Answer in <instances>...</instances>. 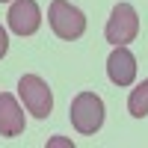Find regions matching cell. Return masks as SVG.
I'll use <instances>...</instances> for the list:
<instances>
[{
	"label": "cell",
	"mask_w": 148,
	"mask_h": 148,
	"mask_svg": "<svg viewBox=\"0 0 148 148\" xmlns=\"http://www.w3.org/2000/svg\"><path fill=\"white\" fill-rule=\"evenodd\" d=\"M68 116H71V125L77 133H83V136L98 133L104 125V101L95 92H80L68 107Z\"/></svg>",
	"instance_id": "1"
},
{
	"label": "cell",
	"mask_w": 148,
	"mask_h": 148,
	"mask_svg": "<svg viewBox=\"0 0 148 148\" xmlns=\"http://www.w3.org/2000/svg\"><path fill=\"white\" fill-rule=\"evenodd\" d=\"M47 21H51V30L59 39H80L86 33V15L71 6L68 0H51V9H47Z\"/></svg>",
	"instance_id": "2"
},
{
	"label": "cell",
	"mask_w": 148,
	"mask_h": 148,
	"mask_svg": "<svg viewBox=\"0 0 148 148\" xmlns=\"http://www.w3.org/2000/svg\"><path fill=\"white\" fill-rule=\"evenodd\" d=\"M18 95L24 107H27V113H33L36 119H47L53 110V92L51 86H47L39 74H24L18 80Z\"/></svg>",
	"instance_id": "3"
},
{
	"label": "cell",
	"mask_w": 148,
	"mask_h": 148,
	"mask_svg": "<svg viewBox=\"0 0 148 148\" xmlns=\"http://www.w3.org/2000/svg\"><path fill=\"white\" fill-rule=\"evenodd\" d=\"M139 33V18H136V9L130 3H116L113 12H110V21L104 27V36L110 45H130Z\"/></svg>",
	"instance_id": "4"
},
{
	"label": "cell",
	"mask_w": 148,
	"mask_h": 148,
	"mask_svg": "<svg viewBox=\"0 0 148 148\" xmlns=\"http://www.w3.org/2000/svg\"><path fill=\"white\" fill-rule=\"evenodd\" d=\"M6 18H9V30L15 36H33L42 27V9L36 0H12Z\"/></svg>",
	"instance_id": "5"
},
{
	"label": "cell",
	"mask_w": 148,
	"mask_h": 148,
	"mask_svg": "<svg viewBox=\"0 0 148 148\" xmlns=\"http://www.w3.org/2000/svg\"><path fill=\"white\" fill-rule=\"evenodd\" d=\"M107 77L116 86H130L136 80V56L127 51V45H116L107 59Z\"/></svg>",
	"instance_id": "6"
},
{
	"label": "cell",
	"mask_w": 148,
	"mask_h": 148,
	"mask_svg": "<svg viewBox=\"0 0 148 148\" xmlns=\"http://www.w3.org/2000/svg\"><path fill=\"white\" fill-rule=\"evenodd\" d=\"M24 127H27V119H24V110L18 107L15 95L0 92V136L15 139L24 133Z\"/></svg>",
	"instance_id": "7"
},
{
	"label": "cell",
	"mask_w": 148,
	"mask_h": 148,
	"mask_svg": "<svg viewBox=\"0 0 148 148\" xmlns=\"http://www.w3.org/2000/svg\"><path fill=\"white\" fill-rule=\"evenodd\" d=\"M127 113L133 119H145L148 116V80H142L136 89H130V95H127Z\"/></svg>",
	"instance_id": "8"
},
{
	"label": "cell",
	"mask_w": 148,
	"mask_h": 148,
	"mask_svg": "<svg viewBox=\"0 0 148 148\" xmlns=\"http://www.w3.org/2000/svg\"><path fill=\"white\" fill-rule=\"evenodd\" d=\"M6 51H9V36H6V30L0 27V59L6 56Z\"/></svg>",
	"instance_id": "9"
},
{
	"label": "cell",
	"mask_w": 148,
	"mask_h": 148,
	"mask_svg": "<svg viewBox=\"0 0 148 148\" xmlns=\"http://www.w3.org/2000/svg\"><path fill=\"white\" fill-rule=\"evenodd\" d=\"M0 3H9V0H0Z\"/></svg>",
	"instance_id": "10"
}]
</instances>
